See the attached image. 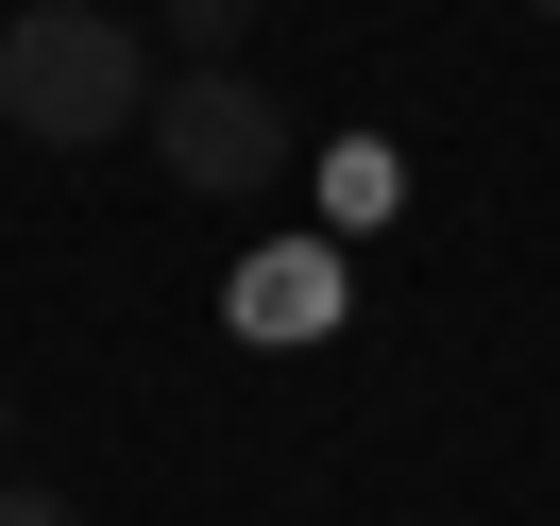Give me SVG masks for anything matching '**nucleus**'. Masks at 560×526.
Listing matches in <instances>:
<instances>
[{
	"label": "nucleus",
	"mask_w": 560,
	"mask_h": 526,
	"mask_svg": "<svg viewBox=\"0 0 560 526\" xmlns=\"http://www.w3.org/2000/svg\"><path fill=\"white\" fill-rule=\"evenodd\" d=\"M0 119L35 153H103L153 119V51L137 17H103V0H35V17H0Z\"/></svg>",
	"instance_id": "1"
},
{
	"label": "nucleus",
	"mask_w": 560,
	"mask_h": 526,
	"mask_svg": "<svg viewBox=\"0 0 560 526\" xmlns=\"http://www.w3.org/2000/svg\"><path fill=\"white\" fill-rule=\"evenodd\" d=\"M137 137L171 153V187H205V204H238V187L289 171V103H272L255 69H171V103H153Z\"/></svg>",
	"instance_id": "2"
},
{
	"label": "nucleus",
	"mask_w": 560,
	"mask_h": 526,
	"mask_svg": "<svg viewBox=\"0 0 560 526\" xmlns=\"http://www.w3.org/2000/svg\"><path fill=\"white\" fill-rule=\"evenodd\" d=\"M238 35H255V0H171V51H187V69H238Z\"/></svg>",
	"instance_id": "3"
},
{
	"label": "nucleus",
	"mask_w": 560,
	"mask_h": 526,
	"mask_svg": "<svg viewBox=\"0 0 560 526\" xmlns=\"http://www.w3.org/2000/svg\"><path fill=\"white\" fill-rule=\"evenodd\" d=\"M0 526H85V510H69V492H0Z\"/></svg>",
	"instance_id": "4"
},
{
	"label": "nucleus",
	"mask_w": 560,
	"mask_h": 526,
	"mask_svg": "<svg viewBox=\"0 0 560 526\" xmlns=\"http://www.w3.org/2000/svg\"><path fill=\"white\" fill-rule=\"evenodd\" d=\"M0 424H18V408H0Z\"/></svg>",
	"instance_id": "5"
},
{
	"label": "nucleus",
	"mask_w": 560,
	"mask_h": 526,
	"mask_svg": "<svg viewBox=\"0 0 560 526\" xmlns=\"http://www.w3.org/2000/svg\"><path fill=\"white\" fill-rule=\"evenodd\" d=\"M544 17H560V0H544Z\"/></svg>",
	"instance_id": "6"
}]
</instances>
